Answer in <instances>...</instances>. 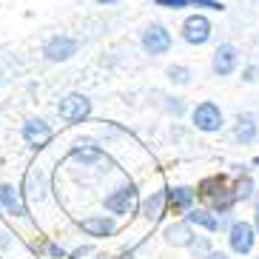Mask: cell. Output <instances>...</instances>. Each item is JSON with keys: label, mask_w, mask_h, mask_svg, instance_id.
Masks as SVG:
<instances>
[{"label": "cell", "mask_w": 259, "mask_h": 259, "mask_svg": "<svg viewBox=\"0 0 259 259\" xmlns=\"http://www.w3.org/2000/svg\"><path fill=\"white\" fill-rule=\"evenodd\" d=\"M253 225H256V231H259V205H256V213H253Z\"/></svg>", "instance_id": "obj_27"}, {"label": "cell", "mask_w": 259, "mask_h": 259, "mask_svg": "<svg viewBox=\"0 0 259 259\" xmlns=\"http://www.w3.org/2000/svg\"><path fill=\"white\" fill-rule=\"evenodd\" d=\"M83 43L80 37L74 34H66V31H54L43 40V46H40V54H43V60L52 63V66H63V63L74 60L77 54H80Z\"/></svg>", "instance_id": "obj_5"}, {"label": "cell", "mask_w": 259, "mask_h": 259, "mask_svg": "<svg viewBox=\"0 0 259 259\" xmlns=\"http://www.w3.org/2000/svg\"><path fill=\"white\" fill-rule=\"evenodd\" d=\"M197 191L188 185H177V188H165V208H171L174 213H188L194 208Z\"/></svg>", "instance_id": "obj_12"}, {"label": "cell", "mask_w": 259, "mask_h": 259, "mask_svg": "<svg viewBox=\"0 0 259 259\" xmlns=\"http://www.w3.org/2000/svg\"><path fill=\"white\" fill-rule=\"evenodd\" d=\"M154 3H157V6H162V9H174V12L191 6V0H154Z\"/></svg>", "instance_id": "obj_22"}, {"label": "cell", "mask_w": 259, "mask_h": 259, "mask_svg": "<svg viewBox=\"0 0 259 259\" xmlns=\"http://www.w3.org/2000/svg\"><path fill=\"white\" fill-rule=\"evenodd\" d=\"M236 63H239V54H236V49L231 46V43H222L217 52H213V60H211V69L217 77H228L234 74Z\"/></svg>", "instance_id": "obj_14"}, {"label": "cell", "mask_w": 259, "mask_h": 259, "mask_svg": "<svg viewBox=\"0 0 259 259\" xmlns=\"http://www.w3.org/2000/svg\"><path fill=\"white\" fill-rule=\"evenodd\" d=\"M228 242H231V251L245 256V253H251L253 248V225L248 222H234L231 225V234H228Z\"/></svg>", "instance_id": "obj_13"}, {"label": "cell", "mask_w": 259, "mask_h": 259, "mask_svg": "<svg viewBox=\"0 0 259 259\" xmlns=\"http://www.w3.org/2000/svg\"><path fill=\"white\" fill-rule=\"evenodd\" d=\"M63 165L71 168V174H94L106 177L111 171V157L94 137H80L71 143V148L63 154Z\"/></svg>", "instance_id": "obj_1"}, {"label": "cell", "mask_w": 259, "mask_h": 259, "mask_svg": "<svg viewBox=\"0 0 259 259\" xmlns=\"http://www.w3.org/2000/svg\"><path fill=\"white\" fill-rule=\"evenodd\" d=\"M20 188V194H23V202L26 208H43L52 199L54 188H52V174L46 171V165H40V162H31L29 168H26L23 174V183L17 185Z\"/></svg>", "instance_id": "obj_2"}, {"label": "cell", "mask_w": 259, "mask_h": 259, "mask_svg": "<svg viewBox=\"0 0 259 259\" xmlns=\"http://www.w3.org/2000/svg\"><path fill=\"white\" fill-rule=\"evenodd\" d=\"M162 236H165V242L174 245V248H191V242L197 239L194 225H188V222H174V225H168Z\"/></svg>", "instance_id": "obj_16"}, {"label": "cell", "mask_w": 259, "mask_h": 259, "mask_svg": "<svg viewBox=\"0 0 259 259\" xmlns=\"http://www.w3.org/2000/svg\"><path fill=\"white\" fill-rule=\"evenodd\" d=\"M185 222L188 225H197V228H205L208 234H217L220 231V217L213 211H205V208H191Z\"/></svg>", "instance_id": "obj_18"}, {"label": "cell", "mask_w": 259, "mask_h": 259, "mask_svg": "<svg viewBox=\"0 0 259 259\" xmlns=\"http://www.w3.org/2000/svg\"><path fill=\"white\" fill-rule=\"evenodd\" d=\"M3 83H6V77H3V71H0V89H3Z\"/></svg>", "instance_id": "obj_28"}, {"label": "cell", "mask_w": 259, "mask_h": 259, "mask_svg": "<svg viewBox=\"0 0 259 259\" xmlns=\"http://www.w3.org/2000/svg\"><path fill=\"white\" fill-rule=\"evenodd\" d=\"M31 259H37V256H31Z\"/></svg>", "instance_id": "obj_29"}, {"label": "cell", "mask_w": 259, "mask_h": 259, "mask_svg": "<svg viewBox=\"0 0 259 259\" xmlns=\"http://www.w3.org/2000/svg\"><path fill=\"white\" fill-rule=\"evenodd\" d=\"M234 137L239 140V143H251V140L256 137V122H253V117H251V114L239 117V125H236Z\"/></svg>", "instance_id": "obj_19"}, {"label": "cell", "mask_w": 259, "mask_h": 259, "mask_svg": "<svg viewBox=\"0 0 259 259\" xmlns=\"http://www.w3.org/2000/svg\"><path fill=\"white\" fill-rule=\"evenodd\" d=\"M165 77L171 80V83H177V85H188L191 77H194V71H191L188 66H168Z\"/></svg>", "instance_id": "obj_20"}, {"label": "cell", "mask_w": 259, "mask_h": 259, "mask_svg": "<svg viewBox=\"0 0 259 259\" xmlns=\"http://www.w3.org/2000/svg\"><path fill=\"white\" fill-rule=\"evenodd\" d=\"M140 46H143L145 54H151V57H162V54L171 52L174 37H171V31L162 23H148L143 29V34H140Z\"/></svg>", "instance_id": "obj_8"}, {"label": "cell", "mask_w": 259, "mask_h": 259, "mask_svg": "<svg viewBox=\"0 0 259 259\" xmlns=\"http://www.w3.org/2000/svg\"><path fill=\"white\" fill-rule=\"evenodd\" d=\"M74 228L92 239H111V236H117V220L108 213H89V217L74 220Z\"/></svg>", "instance_id": "obj_9"}, {"label": "cell", "mask_w": 259, "mask_h": 259, "mask_svg": "<svg viewBox=\"0 0 259 259\" xmlns=\"http://www.w3.org/2000/svg\"><path fill=\"white\" fill-rule=\"evenodd\" d=\"M0 213L9 217V220L15 222H26V225H37V222L31 220L29 208L23 202V194L17 188L15 183H0Z\"/></svg>", "instance_id": "obj_7"}, {"label": "cell", "mask_w": 259, "mask_h": 259, "mask_svg": "<svg viewBox=\"0 0 259 259\" xmlns=\"http://www.w3.org/2000/svg\"><path fill=\"white\" fill-rule=\"evenodd\" d=\"M191 120H194V125H197L199 131H205V134H213V131L222 128V111H220L217 103H211V100L199 103V106L191 111Z\"/></svg>", "instance_id": "obj_11"}, {"label": "cell", "mask_w": 259, "mask_h": 259, "mask_svg": "<svg viewBox=\"0 0 259 259\" xmlns=\"http://www.w3.org/2000/svg\"><path fill=\"white\" fill-rule=\"evenodd\" d=\"M20 140L26 143L29 151H43L49 143L54 140V128L46 117L29 114L23 122H20Z\"/></svg>", "instance_id": "obj_6"}, {"label": "cell", "mask_w": 259, "mask_h": 259, "mask_svg": "<svg viewBox=\"0 0 259 259\" xmlns=\"http://www.w3.org/2000/svg\"><path fill=\"white\" fill-rule=\"evenodd\" d=\"M29 251H31V256H37V259H66L69 256L66 245H63L60 239H54V236H46L40 245L37 242L29 245Z\"/></svg>", "instance_id": "obj_17"}, {"label": "cell", "mask_w": 259, "mask_h": 259, "mask_svg": "<svg viewBox=\"0 0 259 259\" xmlns=\"http://www.w3.org/2000/svg\"><path fill=\"white\" fill-rule=\"evenodd\" d=\"M94 253H97L94 245H77V248H71V251H69V256H66V259H89V256H94Z\"/></svg>", "instance_id": "obj_21"}, {"label": "cell", "mask_w": 259, "mask_h": 259, "mask_svg": "<svg viewBox=\"0 0 259 259\" xmlns=\"http://www.w3.org/2000/svg\"><path fill=\"white\" fill-rule=\"evenodd\" d=\"M205 259H228V256H225V253H220V251H211Z\"/></svg>", "instance_id": "obj_26"}, {"label": "cell", "mask_w": 259, "mask_h": 259, "mask_svg": "<svg viewBox=\"0 0 259 259\" xmlns=\"http://www.w3.org/2000/svg\"><path fill=\"white\" fill-rule=\"evenodd\" d=\"M236 199H248L251 197V180H242V183L236 185V194H234Z\"/></svg>", "instance_id": "obj_24"}, {"label": "cell", "mask_w": 259, "mask_h": 259, "mask_svg": "<svg viewBox=\"0 0 259 259\" xmlns=\"http://www.w3.org/2000/svg\"><path fill=\"white\" fill-rule=\"evenodd\" d=\"M140 208V194H137V185L125 180L120 183L117 188H111L103 197V211L108 217H114V220H122V217H131V213H137Z\"/></svg>", "instance_id": "obj_4"}, {"label": "cell", "mask_w": 259, "mask_h": 259, "mask_svg": "<svg viewBox=\"0 0 259 259\" xmlns=\"http://www.w3.org/2000/svg\"><path fill=\"white\" fill-rule=\"evenodd\" d=\"M140 213H143L151 225H154V222H160L162 213H165V188H162V191H151L145 199H140Z\"/></svg>", "instance_id": "obj_15"}, {"label": "cell", "mask_w": 259, "mask_h": 259, "mask_svg": "<svg viewBox=\"0 0 259 259\" xmlns=\"http://www.w3.org/2000/svg\"><path fill=\"white\" fill-rule=\"evenodd\" d=\"M92 111H94V103L83 92H69L54 103V114L60 117V122H66V125H83V122H89L92 120Z\"/></svg>", "instance_id": "obj_3"}, {"label": "cell", "mask_w": 259, "mask_h": 259, "mask_svg": "<svg viewBox=\"0 0 259 259\" xmlns=\"http://www.w3.org/2000/svg\"><path fill=\"white\" fill-rule=\"evenodd\" d=\"M183 40L188 46H205L211 40V20L205 15H188L183 20Z\"/></svg>", "instance_id": "obj_10"}, {"label": "cell", "mask_w": 259, "mask_h": 259, "mask_svg": "<svg viewBox=\"0 0 259 259\" xmlns=\"http://www.w3.org/2000/svg\"><path fill=\"white\" fill-rule=\"evenodd\" d=\"M94 3H97V6H117L120 0H94Z\"/></svg>", "instance_id": "obj_25"}, {"label": "cell", "mask_w": 259, "mask_h": 259, "mask_svg": "<svg viewBox=\"0 0 259 259\" xmlns=\"http://www.w3.org/2000/svg\"><path fill=\"white\" fill-rule=\"evenodd\" d=\"M191 6H197V9H211V12H222V3L220 0H191Z\"/></svg>", "instance_id": "obj_23"}]
</instances>
